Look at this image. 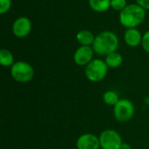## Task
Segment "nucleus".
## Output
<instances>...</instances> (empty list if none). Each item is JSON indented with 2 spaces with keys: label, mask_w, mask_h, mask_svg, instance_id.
Listing matches in <instances>:
<instances>
[{
  "label": "nucleus",
  "mask_w": 149,
  "mask_h": 149,
  "mask_svg": "<svg viewBox=\"0 0 149 149\" xmlns=\"http://www.w3.org/2000/svg\"><path fill=\"white\" fill-rule=\"evenodd\" d=\"M93 48L94 52L99 56H107L112 52H117L119 48V38L113 31H101L95 36Z\"/></svg>",
  "instance_id": "f257e3e1"
},
{
  "label": "nucleus",
  "mask_w": 149,
  "mask_h": 149,
  "mask_svg": "<svg viewBox=\"0 0 149 149\" xmlns=\"http://www.w3.org/2000/svg\"><path fill=\"white\" fill-rule=\"evenodd\" d=\"M145 17L146 10L137 3L127 4L119 16L120 24L127 29L136 28L145 20Z\"/></svg>",
  "instance_id": "f03ea898"
},
{
  "label": "nucleus",
  "mask_w": 149,
  "mask_h": 149,
  "mask_svg": "<svg viewBox=\"0 0 149 149\" xmlns=\"http://www.w3.org/2000/svg\"><path fill=\"white\" fill-rule=\"evenodd\" d=\"M108 72V66L105 60L95 58L93 59L85 68V75L86 79L93 83L102 81Z\"/></svg>",
  "instance_id": "7ed1b4c3"
},
{
  "label": "nucleus",
  "mask_w": 149,
  "mask_h": 149,
  "mask_svg": "<svg viewBox=\"0 0 149 149\" xmlns=\"http://www.w3.org/2000/svg\"><path fill=\"white\" fill-rule=\"evenodd\" d=\"M35 74L33 67L25 61H17L10 67L11 78L18 83H27L31 81Z\"/></svg>",
  "instance_id": "20e7f679"
},
{
  "label": "nucleus",
  "mask_w": 149,
  "mask_h": 149,
  "mask_svg": "<svg viewBox=\"0 0 149 149\" xmlns=\"http://www.w3.org/2000/svg\"><path fill=\"white\" fill-rule=\"evenodd\" d=\"M134 114V106L127 99H121L113 107V115L117 121L124 123L129 121Z\"/></svg>",
  "instance_id": "39448f33"
},
{
  "label": "nucleus",
  "mask_w": 149,
  "mask_h": 149,
  "mask_svg": "<svg viewBox=\"0 0 149 149\" xmlns=\"http://www.w3.org/2000/svg\"><path fill=\"white\" fill-rule=\"evenodd\" d=\"M100 148L120 149L123 143L120 134L113 129H106L99 136Z\"/></svg>",
  "instance_id": "423d86ee"
},
{
  "label": "nucleus",
  "mask_w": 149,
  "mask_h": 149,
  "mask_svg": "<svg viewBox=\"0 0 149 149\" xmlns=\"http://www.w3.org/2000/svg\"><path fill=\"white\" fill-rule=\"evenodd\" d=\"M94 53L93 46L80 45L73 54V60L79 66H86L93 59Z\"/></svg>",
  "instance_id": "0eeeda50"
},
{
  "label": "nucleus",
  "mask_w": 149,
  "mask_h": 149,
  "mask_svg": "<svg viewBox=\"0 0 149 149\" xmlns=\"http://www.w3.org/2000/svg\"><path fill=\"white\" fill-rule=\"evenodd\" d=\"M31 22L26 17H17L12 24V33L18 38L27 37L31 31Z\"/></svg>",
  "instance_id": "6e6552de"
},
{
  "label": "nucleus",
  "mask_w": 149,
  "mask_h": 149,
  "mask_svg": "<svg viewBox=\"0 0 149 149\" xmlns=\"http://www.w3.org/2000/svg\"><path fill=\"white\" fill-rule=\"evenodd\" d=\"M76 146L78 149H100V138L93 134H84L78 138Z\"/></svg>",
  "instance_id": "1a4fd4ad"
},
{
  "label": "nucleus",
  "mask_w": 149,
  "mask_h": 149,
  "mask_svg": "<svg viewBox=\"0 0 149 149\" xmlns=\"http://www.w3.org/2000/svg\"><path fill=\"white\" fill-rule=\"evenodd\" d=\"M142 36L141 31L137 28L127 29L124 33V40L126 44L130 47H137L141 44Z\"/></svg>",
  "instance_id": "9d476101"
},
{
  "label": "nucleus",
  "mask_w": 149,
  "mask_h": 149,
  "mask_svg": "<svg viewBox=\"0 0 149 149\" xmlns=\"http://www.w3.org/2000/svg\"><path fill=\"white\" fill-rule=\"evenodd\" d=\"M76 38H77V41L81 45L93 46L94 39H95V36L93 35L92 31L88 30H82L77 33Z\"/></svg>",
  "instance_id": "9b49d317"
},
{
  "label": "nucleus",
  "mask_w": 149,
  "mask_h": 149,
  "mask_svg": "<svg viewBox=\"0 0 149 149\" xmlns=\"http://www.w3.org/2000/svg\"><path fill=\"white\" fill-rule=\"evenodd\" d=\"M88 4L93 10L102 13L111 8V0H88Z\"/></svg>",
  "instance_id": "f8f14e48"
},
{
  "label": "nucleus",
  "mask_w": 149,
  "mask_h": 149,
  "mask_svg": "<svg viewBox=\"0 0 149 149\" xmlns=\"http://www.w3.org/2000/svg\"><path fill=\"white\" fill-rule=\"evenodd\" d=\"M105 62L107 65L108 68H113V69L118 68L119 66L121 65L123 62V57L121 56L120 53L114 52L106 56Z\"/></svg>",
  "instance_id": "ddd939ff"
},
{
  "label": "nucleus",
  "mask_w": 149,
  "mask_h": 149,
  "mask_svg": "<svg viewBox=\"0 0 149 149\" xmlns=\"http://www.w3.org/2000/svg\"><path fill=\"white\" fill-rule=\"evenodd\" d=\"M14 56L11 52L7 49L0 50V64L2 66L9 67L12 66L14 64Z\"/></svg>",
  "instance_id": "4468645a"
},
{
  "label": "nucleus",
  "mask_w": 149,
  "mask_h": 149,
  "mask_svg": "<svg viewBox=\"0 0 149 149\" xmlns=\"http://www.w3.org/2000/svg\"><path fill=\"white\" fill-rule=\"evenodd\" d=\"M119 95L117 94L116 92L113 90H108L104 93L103 94V101L105 104L108 106H113L114 107L118 102H119Z\"/></svg>",
  "instance_id": "2eb2a0df"
},
{
  "label": "nucleus",
  "mask_w": 149,
  "mask_h": 149,
  "mask_svg": "<svg viewBox=\"0 0 149 149\" xmlns=\"http://www.w3.org/2000/svg\"><path fill=\"white\" fill-rule=\"evenodd\" d=\"M127 5V0H111V8L117 11H121Z\"/></svg>",
  "instance_id": "dca6fc26"
},
{
  "label": "nucleus",
  "mask_w": 149,
  "mask_h": 149,
  "mask_svg": "<svg viewBox=\"0 0 149 149\" xmlns=\"http://www.w3.org/2000/svg\"><path fill=\"white\" fill-rule=\"evenodd\" d=\"M11 7V0H0V14H4L9 11Z\"/></svg>",
  "instance_id": "f3484780"
},
{
  "label": "nucleus",
  "mask_w": 149,
  "mask_h": 149,
  "mask_svg": "<svg viewBox=\"0 0 149 149\" xmlns=\"http://www.w3.org/2000/svg\"><path fill=\"white\" fill-rule=\"evenodd\" d=\"M141 45L143 50L149 53V31H146L143 36H142V41H141Z\"/></svg>",
  "instance_id": "a211bd4d"
},
{
  "label": "nucleus",
  "mask_w": 149,
  "mask_h": 149,
  "mask_svg": "<svg viewBox=\"0 0 149 149\" xmlns=\"http://www.w3.org/2000/svg\"><path fill=\"white\" fill-rule=\"evenodd\" d=\"M136 3L139 4L140 6H141L143 9H145L146 10H149V0H135Z\"/></svg>",
  "instance_id": "6ab92c4d"
},
{
  "label": "nucleus",
  "mask_w": 149,
  "mask_h": 149,
  "mask_svg": "<svg viewBox=\"0 0 149 149\" xmlns=\"http://www.w3.org/2000/svg\"><path fill=\"white\" fill-rule=\"evenodd\" d=\"M120 149H132V147L128 144V143H122L121 147H120Z\"/></svg>",
  "instance_id": "aec40b11"
},
{
  "label": "nucleus",
  "mask_w": 149,
  "mask_h": 149,
  "mask_svg": "<svg viewBox=\"0 0 149 149\" xmlns=\"http://www.w3.org/2000/svg\"><path fill=\"white\" fill-rule=\"evenodd\" d=\"M77 149H78V148H77Z\"/></svg>",
  "instance_id": "412c9836"
}]
</instances>
